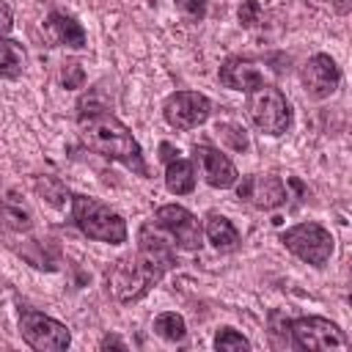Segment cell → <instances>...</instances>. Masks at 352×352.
I'll return each instance as SVG.
<instances>
[{
  "mask_svg": "<svg viewBox=\"0 0 352 352\" xmlns=\"http://www.w3.org/2000/svg\"><path fill=\"white\" fill-rule=\"evenodd\" d=\"M176 264H179L176 261V245L170 239H165L160 234V228L154 231V226L146 223L138 231V253L118 258L107 270V289L121 305L138 302Z\"/></svg>",
  "mask_w": 352,
  "mask_h": 352,
  "instance_id": "1",
  "label": "cell"
},
{
  "mask_svg": "<svg viewBox=\"0 0 352 352\" xmlns=\"http://www.w3.org/2000/svg\"><path fill=\"white\" fill-rule=\"evenodd\" d=\"M77 132L80 140L99 157L121 162L126 170H132L140 179H148V165L143 160V148L138 143V138L132 135V129L113 116L107 107L94 104L88 99H80L77 104Z\"/></svg>",
  "mask_w": 352,
  "mask_h": 352,
  "instance_id": "2",
  "label": "cell"
},
{
  "mask_svg": "<svg viewBox=\"0 0 352 352\" xmlns=\"http://www.w3.org/2000/svg\"><path fill=\"white\" fill-rule=\"evenodd\" d=\"M72 223L77 226V231L94 242H104V245H124L129 239V228L126 220L110 209L104 201L94 198V195H72Z\"/></svg>",
  "mask_w": 352,
  "mask_h": 352,
  "instance_id": "3",
  "label": "cell"
},
{
  "mask_svg": "<svg viewBox=\"0 0 352 352\" xmlns=\"http://www.w3.org/2000/svg\"><path fill=\"white\" fill-rule=\"evenodd\" d=\"M245 110H248V118L253 121V126L270 138L286 135L292 126V118H294L286 94L272 82H261L253 91H248Z\"/></svg>",
  "mask_w": 352,
  "mask_h": 352,
  "instance_id": "4",
  "label": "cell"
},
{
  "mask_svg": "<svg viewBox=\"0 0 352 352\" xmlns=\"http://www.w3.org/2000/svg\"><path fill=\"white\" fill-rule=\"evenodd\" d=\"M280 245L294 253L300 261L322 270L330 256H333V234L322 226V223H297V226H289L286 231H280Z\"/></svg>",
  "mask_w": 352,
  "mask_h": 352,
  "instance_id": "5",
  "label": "cell"
},
{
  "mask_svg": "<svg viewBox=\"0 0 352 352\" xmlns=\"http://www.w3.org/2000/svg\"><path fill=\"white\" fill-rule=\"evenodd\" d=\"M289 338H292V346L305 349V352H336V349L341 352L349 346L346 333L324 316L289 319Z\"/></svg>",
  "mask_w": 352,
  "mask_h": 352,
  "instance_id": "6",
  "label": "cell"
},
{
  "mask_svg": "<svg viewBox=\"0 0 352 352\" xmlns=\"http://www.w3.org/2000/svg\"><path fill=\"white\" fill-rule=\"evenodd\" d=\"M19 336L22 341L36 352H60L72 344V333L63 322L36 311V308H19Z\"/></svg>",
  "mask_w": 352,
  "mask_h": 352,
  "instance_id": "7",
  "label": "cell"
},
{
  "mask_svg": "<svg viewBox=\"0 0 352 352\" xmlns=\"http://www.w3.org/2000/svg\"><path fill=\"white\" fill-rule=\"evenodd\" d=\"M154 228L168 234V239L182 250H201L204 245V228L201 220L184 209L182 204H162L154 212Z\"/></svg>",
  "mask_w": 352,
  "mask_h": 352,
  "instance_id": "8",
  "label": "cell"
},
{
  "mask_svg": "<svg viewBox=\"0 0 352 352\" xmlns=\"http://www.w3.org/2000/svg\"><path fill=\"white\" fill-rule=\"evenodd\" d=\"M212 102L198 91H173L162 102V118L179 132H190L209 121Z\"/></svg>",
  "mask_w": 352,
  "mask_h": 352,
  "instance_id": "9",
  "label": "cell"
},
{
  "mask_svg": "<svg viewBox=\"0 0 352 352\" xmlns=\"http://www.w3.org/2000/svg\"><path fill=\"white\" fill-rule=\"evenodd\" d=\"M234 187H236V198L242 204H248L253 209H261V212L278 209L289 198V190H286L283 179L275 176V173H250V176L236 179Z\"/></svg>",
  "mask_w": 352,
  "mask_h": 352,
  "instance_id": "10",
  "label": "cell"
},
{
  "mask_svg": "<svg viewBox=\"0 0 352 352\" xmlns=\"http://www.w3.org/2000/svg\"><path fill=\"white\" fill-rule=\"evenodd\" d=\"M300 80H302V88L311 99H327L341 85V69L327 52H316L302 63Z\"/></svg>",
  "mask_w": 352,
  "mask_h": 352,
  "instance_id": "11",
  "label": "cell"
},
{
  "mask_svg": "<svg viewBox=\"0 0 352 352\" xmlns=\"http://www.w3.org/2000/svg\"><path fill=\"white\" fill-rule=\"evenodd\" d=\"M192 160L198 162L204 182H206L209 187H214V190H228V187H234L236 179H239L236 165H234L220 148H214V146H209V143H195V146H192Z\"/></svg>",
  "mask_w": 352,
  "mask_h": 352,
  "instance_id": "12",
  "label": "cell"
},
{
  "mask_svg": "<svg viewBox=\"0 0 352 352\" xmlns=\"http://www.w3.org/2000/svg\"><path fill=\"white\" fill-rule=\"evenodd\" d=\"M217 80H220L223 88L242 91V94L253 91V88L261 85V82H267L261 66H258L256 60H250V58H242V55L226 58V60L220 63V69H217Z\"/></svg>",
  "mask_w": 352,
  "mask_h": 352,
  "instance_id": "13",
  "label": "cell"
},
{
  "mask_svg": "<svg viewBox=\"0 0 352 352\" xmlns=\"http://www.w3.org/2000/svg\"><path fill=\"white\" fill-rule=\"evenodd\" d=\"M0 220L8 231H16V234H28L33 228V209L30 204L25 201V195L19 190H6L3 198H0Z\"/></svg>",
  "mask_w": 352,
  "mask_h": 352,
  "instance_id": "14",
  "label": "cell"
},
{
  "mask_svg": "<svg viewBox=\"0 0 352 352\" xmlns=\"http://www.w3.org/2000/svg\"><path fill=\"white\" fill-rule=\"evenodd\" d=\"M47 30L52 33V38L63 47H74V50H82L88 44V33L85 28L66 11H50L47 14Z\"/></svg>",
  "mask_w": 352,
  "mask_h": 352,
  "instance_id": "15",
  "label": "cell"
},
{
  "mask_svg": "<svg viewBox=\"0 0 352 352\" xmlns=\"http://www.w3.org/2000/svg\"><path fill=\"white\" fill-rule=\"evenodd\" d=\"M204 236L209 239V245L214 248V250H220V253H228V250H236L239 248V231H236V226L226 217V214H217V212H209L206 217H204Z\"/></svg>",
  "mask_w": 352,
  "mask_h": 352,
  "instance_id": "16",
  "label": "cell"
},
{
  "mask_svg": "<svg viewBox=\"0 0 352 352\" xmlns=\"http://www.w3.org/2000/svg\"><path fill=\"white\" fill-rule=\"evenodd\" d=\"M165 187L173 195H190L195 190V165L192 160L173 157L165 162Z\"/></svg>",
  "mask_w": 352,
  "mask_h": 352,
  "instance_id": "17",
  "label": "cell"
},
{
  "mask_svg": "<svg viewBox=\"0 0 352 352\" xmlns=\"http://www.w3.org/2000/svg\"><path fill=\"white\" fill-rule=\"evenodd\" d=\"M25 72V47L16 38L0 36V77L16 80Z\"/></svg>",
  "mask_w": 352,
  "mask_h": 352,
  "instance_id": "18",
  "label": "cell"
},
{
  "mask_svg": "<svg viewBox=\"0 0 352 352\" xmlns=\"http://www.w3.org/2000/svg\"><path fill=\"white\" fill-rule=\"evenodd\" d=\"M154 333L160 336V338H165V341H184V336H187V322H184V316L182 314H176V311H165V314H160L157 319H154Z\"/></svg>",
  "mask_w": 352,
  "mask_h": 352,
  "instance_id": "19",
  "label": "cell"
},
{
  "mask_svg": "<svg viewBox=\"0 0 352 352\" xmlns=\"http://www.w3.org/2000/svg\"><path fill=\"white\" fill-rule=\"evenodd\" d=\"M36 192L47 204H52V206H63L66 198H72L69 190H66V184L60 179H55V176H36Z\"/></svg>",
  "mask_w": 352,
  "mask_h": 352,
  "instance_id": "20",
  "label": "cell"
},
{
  "mask_svg": "<svg viewBox=\"0 0 352 352\" xmlns=\"http://www.w3.org/2000/svg\"><path fill=\"white\" fill-rule=\"evenodd\" d=\"M214 349H220V352H248L250 341L234 327H220L214 333Z\"/></svg>",
  "mask_w": 352,
  "mask_h": 352,
  "instance_id": "21",
  "label": "cell"
},
{
  "mask_svg": "<svg viewBox=\"0 0 352 352\" xmlns=\"http://www.w3.org/2000/svg\"><path fill=\"white\" fill-rule=\"evenodd\" d=\"M58 80H60V85H63L66 91H77V88L85 85V69L80 66L77 58H69V60L60 63V74H58Z\"/></svg>",
  "mask_w": 352,
  "mask_h": 352,
  "instance_id": "22",
  "label": "cell"
},
{
  "mask_svg": "<svg viewBox=\"0 0 352 352\" xmlns=\"http://www.w3.org/2000/svg\"><path fill=\"white\" fill-rule=\"evenodd\" d=\"M270 338L275 346H292L289 338V316L283 311H272L270 314Z\"/></svg>",
  "mask_w": 352,
  "mask_h": 352,
  "instance_id": "23",
  "label": "cell"
},
{
  "mask_svg": "<svg viewBox=\"0 0 352 352\" xmlns=\"http://www.w3.org/2000/svg\"><path fill=\"white\" fill-rule=\"evenodd\" d=\"M217 135L234 148V151H248V135L239 124H217Z\"/></svg>",
  "mask_w": 352,
  "mask_h": 352,
  "instance_id": "24",
  "label": "cell"
},
{
  "mask_svg": "<svg viewBox=\"0 0 352 352\" xmlns=\"http://www.w3.org/2000/svg\"><path fill=\"white\" fill-rule=\"evenodd\" d=\"M236 16H239V25H245V28H256V25L261 22V6H258L256 0H245V3L239 6Z\"/></svg>",
  "mask_w": 352,
  "mask_h": 352,
  "instance_id": "25",
  "label": "cell"
},
{
  "mask_svg": "<svg viewBox=\"0 0 352 352\" xmlns=\"http://www.w3.org/2000/svg\"><path fill=\"white\" fill-rule=\"evenodd\" d=\"M173 3L179 11H184L192 19H204V14H206V0H173Z\"/></svg>",
  "mask_w": 352,
  "mask_h": 352,
  "instance_id": "26",
  "label": "cell"
},
{
  "mask_svg": "<svg viewBox=\"0 0 352 352\" xmlns=\"http://www.w3.org/2000/svg\"><path fill=\"white\" fill-rule=\"evenodd\" d=\"M11 28H14V8L6 0H0V36H8Z\"/></svg>",
  "mask_w": 352,
  "mask_h": 352,
  "instance_id": "27",
  "label": "cell"
},
{
  "mask_svg": "<svg viewBox=\"0 0 352 352\" xmlns=\"http://www.w3.org/2000/svg\"><path fill=\"white\" fill-rule=\"evenodd\" d=\"M173 157H179V148H173V143L162 140V143H160V160L168 162V160H173Z\"/></svg>",
  "mask_w": 352,
  "mask_h": 352,
  "instance_id": "28",
  "label": "cell"
},
{
  "mask_svg": "<svg viewBox=\"0 0 352 352\" xmlns=\"http://www.w3.org/2000/svg\"><path fill=\"white\" fill-rule=\"evenodd\" d=\"M99 346H102V349H107V346H118V349H126V344H124L121 338H116V336H104Z\"/></svg>",
  "mask_w": 352,
  "mask_h": 352,
  "instance_id": "29",
  "label": "cell"
}]
</instances>
